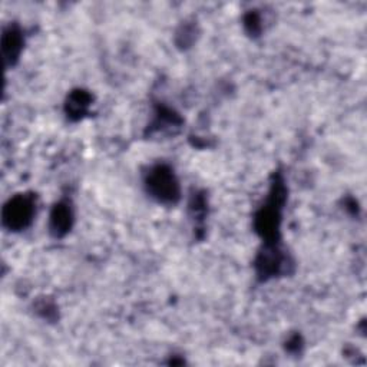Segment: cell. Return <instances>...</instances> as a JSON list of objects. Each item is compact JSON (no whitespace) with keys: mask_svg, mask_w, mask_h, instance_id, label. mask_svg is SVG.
Listing matches in <instances>:
<instances>
[{"mask_svg":"<svg viewBox=\"0 0 367 367\" xmlns=\"http://www.w3.org/2000/svg\"><path fill=\"white\" fill-rule=\"evenodd\" d=\"M145 187L148 194L158 202L175 204L180 200V182L168 165H157L151 168L145 178Z\"/></svg>","mask_w":367,"mask_h":367,"instance_id":"cell-1","label":"cell"},{"mask_svg":"<svg viewBox=\"0 0 367 367\" xmlns=\"http://www.w3.org/2000/svg\"><path fill=\"white\" fill-rule=\"evenodd\" d=\"M36 214V202L32 195L19 194L4 207V225L11 231H22L31 225Z\"/></svg>","mask_w":367,"mask_h":367,"instance_id":"cell-2","label":"cell"},{"mask_svg":"<svg viewBox=\"0 0 367 367\" xmlns=\"http://www.w3.org/2000/svg\"><path fill=\"white\" fill-rule=\"evenodd\" d=\"M73 222V212L68 202H58L51 212V231L56 237L65 235Z\"/></svg>","mask_w":367,"mask_h":367,"instance_id":"cell-3","label":"cell"},{"mask_svg":"<svg viewBox=\"0 0 367 367\" xmlns=\"http://www.w3.org/2000/svg\"><path fill=\"white\" fill-rule=\"evenodd\" d=\"M91 102H92V98L88 92H85V91L72 92L71 96L68 98V102H66L68 116L75 118V119L82 118L88 112V109L91 106Z\"/></svg>","mask_w":367,"mask_h":367,"instance_id":"cell-4","label":"cell"},{"mask_svg":"<svg viewBox=\"0 0 367 367\" xmlns=\"http://www.w3.org/2000/svg\"><path fill=\"white\" fill-rule=\"evenodd\" d=\"M22 45H24L22 33L15 28H9L4 35L5 59L8 62H14L15 59H18V56L21 55V51H22Z\"/></svg>","mask_w":367,"mask_h":367,"instance_id":"cell-5","label":"cell"}]
</instances>
